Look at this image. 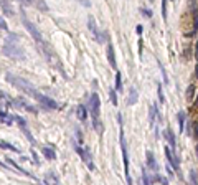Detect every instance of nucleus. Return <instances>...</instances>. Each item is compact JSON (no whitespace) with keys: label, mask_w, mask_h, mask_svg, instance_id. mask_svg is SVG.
Returning a JSON list of instances; mask_svg holds the SVG:
<instances>
[{"label":"nucleus","mask_w":198,"mask_h":185,"mask_svg":"<svg viewBox=\"0 0 198 185\" xmlns=\"http://www.w3.org/2000/svg\"><path fill=\"white\" fill-rule=\"evenodd\" d=\"M7 79H8V83H12V84L15 86V88H18L22 92H27L28 96L35 98V99H37L40 104H43L45 108H48V109H58V108H60V106H58V102H56L55 99H51V98L42 94V92H40L38 89H35L27 79L18 78V76H15V74H12V73H7Z\"/></svg>","instance_id":"f257e3e1"},{"label":"nucleus","mask_w":198,"mask_h":185,"mask_svg":"<svg viewBox=\"0 0 198 185\" xmlns=\"http://www.w3.org/2000/svg\"><path fill=\"white\" fill-rule=\"evenodd\" d=\"M3 53L10 58H13V60H25V53H23V50L20 48L17 35H10L7 38V42L3 45Z\"/></svg>","instance_id":"f03ea898"},{"label":"nucleus","mask_w":198,"mask_h":185,"mask_svg":"<svg viewBox=\"0 0 198 185\" xmlns=\"http://www.w3.org/2000/svg\"><path fill=\"white\" fill-rule=\"evenodd\" d=\"M119 119V127H121V147H122V159H124V173H126V180L127 183H132V178L129 175V152H127V144L124 137V129H122V116L117 114Z\"/></svg>","instance_id":"7ed1b4c3"},{"label":"nucleus","mask_w":198,"mask_h":185,"mask_svg":"<svg viewBox=\"0 0 198 185\" xmlns=\"http://www.w3.org/2000/svg\"><path fill=\"white\" fill-rule=\"evenodd\" d=\"M74 149H76V152L81 155V159H83V162L86 165H88L89 170H94V162H92V155H91V150L88 147H83V144H76L74 142Z\"/></svg>","instance_id":"20e7f679"},{"label":"nucleus","mask_w":198,"mask_h":185,"mask_svg":"<svg viewBox=\"0 0 198 185\" xmlns=\"http://www.w3.org/2000/svg\"><path fill=\"white\" fill-rule=\"evenodd\" d=\"M23 25H25V28H27L28 32H30V35L33 37V40H35V42H37L38 45H40V43H43V37H42V33L38 32V28L35 27V25H33V23H32L30 20L23 18Z\"/></svg>","instance_id":"39448f33"},{"label":"nucleus","mask_w":198,"mask_h":185,"mask_svg":"<svg viewBox=\"0 0 198 185\" xmlns=\"http://www.w3.org/2000/svg\"><path fill=\"white\" fill-rule=\"evenodd\" d=\"M99 106H101V101H99L97 92H92L91 99H89V111L92 114V119H97L99 118Z\"/></svg>","instance_id":"423d86ee"},{"label":"nucleus","mask_w":198,"mask_h":185,"mask_svg":"<svg viewBox=\"0 0 198 185\" xmlns=\"http://www.w3.org/2000/svg\"><path fill=\"white\" fill-rule=\"evenodd\" d=\"M164 152H165L167 160L170 162V165H172L175 170H178V169H180V162H178V159H177V155L173 154V150H172L170 147H165V149H164Z\"/></svg>","instance_id":"0eeeda50"},{"label":"nucleus","mask_w":198,"mask_h":185,"mask_svg":"<svg viewBox=\"0 0 198 185\" xmlns=\"http://www.w3.org/2000/svg\"><path fill=\"white\" fill-rule=\"evenodd\" d=\"M7 162H8V164H10L12 167H13V169H15V170H18L20 173H23V175H27L28 178H32V180H35V182H37V177H35V175H32V173H30V172H27L25 169H22V167H20L18 164H17V162H15L13 159H8V157H7Z\"/></svg>","instance_id":"6e6552de"},{"label":"nucleus","mask_w":198,"mask_h":185,"mask_svg":"<svg viewBox=\"0 0 198 185\" xmlns=\"http://www.w3.org/2000/svg\"><path fill=\"white\" fill-rule=\"evenodd\" d=\"M157 119H159V111H157V106L152 102V104H150V108H149V121H150V126H154Z\"/></svg>","instance_id":"1a4fd4ad"},{"label":"nucleus","mask_w":198,"mask_h":185,"mask_svg":"<svg viewBox=\"0 0 198 185\" xmlns=\"http://www.w3.org/2000/svg\"><path fill=\"white\" fill-rule=\"evenodd\" d=\"M107 60H109V65L112 66L114 69H117V63H116V56H114V46L112 45H107Z\"/></svg>","instance_id":"9d476101"},{"label":"nucleus","mask_w":198,"mask_h":185,"mask_svg":"<svg viewBox=\"0 0 198 185\" xmlns=\"http://www.w3.org/2000/svg\"><path fill=\"white\" fill-rule=\"evenodd\" d=\"M147 165H149V169H152L154 172L159 170V167H157V162H155V157H154V154L150 152V150H147Z\"/></svg>","instance_id":"9b49d317"},{"label":"nucleus","mask_w":198,"mask_h":185,"mask_svg":"<svg viewBox=\"0 0 198 185\" xmlns=\"http://www.w3.org/2000/svg\"><path fill=\"white\" fill-rule=\"evenodd\" d=\"M137 99H139L137 89H136V88H131V89H129V98H127V104H129V106H132V104L137 102Z\"/></svg>","instance_id":"f8f14e48"},{"label":"nucleus","mask_w":198,"mask_h":185,"mask_svg":"<svg viewBox=\"0 0 198 185\" xmlns=\"http://www.w3.org/2000/svg\"><path fill=\"white\" fill-rule=\"evenodd\" d=\"M88 28H89V32L92 33V35H96L99 30H97V25H96V20H94V17L92 15H89L88 17Z\"/></svg>","instance_id":"ddd939ff"},{"label":"nucleus","mask_w":198,"mask_h":185,"mask_svg":"<svg viewBox=\"0 0 198 185\" xmlns=\"http://www.w3.org/2000/svg\"><path fill=\"white\" fill-rule=\"evenodd\" d=\"M164 136L167 137V141H168V144H170V146L175 149V136H173V132H172V129L170 127H167L165 129V132H164Z\"/></svg>","instance_id":"4468645a"},{"label":"nucleus","mask_w":198,"mask_h":185,"mask_svg":"<svg viewBox=\"0 0 198 185\" xmlns=\"http://www.w3.org/2000/svg\"><path fill=\"white\" fill-rule=\"evenodd\" d=\"M76 116L79 121H86V118H88V109H86L84 106H78L76 109Z\"/></svg>","instance_id":"2eb2a0df"},{"label":"nucleus","mask_w":198,"mask_h":185,"mask_svg":"<svg viewBox=\"0 0 198 185\" xmlns=\"http://www.w3.org/2000/svg\"><path fill=\"white\" fill-rule=\"evenodd\" d=\"M43 155L48 160H55L56 159V154H55V150L53 149H50V147H43Z\"/></svg>","instance_id":"dca6fc26"},{"label":"nucleus","mask_w":198,"mask_h":185,"mask_svg":"<svg viewBox=\"0 0 198 185\" xmlns=\"http://www.w3.org/2000/svg\"><path fill=\"white\" fill-rule=\"evenodd\" d=\"M2 7H3L5 12H7V15H13V8H12V5H10L8 0H3V2H2Z\"/></svg>","instance_id":"f3484780"},{"label":"nucleus","mask_w":198,"mask_h":185,"mask_svg":"<svg viewBox=\"0 0 198 185\" xmlns=\"http://www.w3.org/2000/svg\"><path fill=\"white\" fill-rule=\"evenodd\" d=\"M177 119H178V127H180V132H183V122H185V112H178V114H177Z\"/></svg>","instance_id":"a211bd4d"},{"label":"nucleus","mask_w":198,"mask_h":185,"mask_svg":"<svg viewBox=\"0 0 198 185\" xmlns=\"http://www.w3.org/2000/svg\"><path fill=\"white\" fill-rule=\"evenodd\" d=\"M0 147H2V149H8V150H13V152H18V149H17L15 146H12V144L5 142V141H0Z\"/></svg>","instance_id":"6ab92c4d"},{"label":"nucleus","mask_w":198,"mask_h":185,"mask_svg":"<svg viewBox=\"0 0 198 185\" xmlns=\"http://www.w3.org/2000/svg\"><path fill=\"white\" fill-rule=\"evenodd\" d=\"M116 89H117V91H122V76H121L119 71L116 73Z\"/></svg>","instance_id":"aec40b11"},{"label":"nucleus","mask_w":198,"mask_h":185,"mask_svg":"<svg viewBox=\"0 0 198 185\" xmlns=\"http://www.w3.org/2000/svg\"><path fill=\"white\" fill-rule=\"evenodd\" d=\"M109 98H111V101H112V106H117V92H116V89L111 88V91H109Z\"/></svg>","instance_id":"412c9836"},{"label":"nucleus","mask_w":198,"mask_h":185,"mask_svg":"<svg viewBox=\"0 0 198 185\" xmlns=\"http://www.w3.org/2000/svg\"><path fill=\"white\" fill-rule=\"evenodd\" d=\"M154 182H159V183H165V185H167V178H165V177H160L159 173H157V175H154L152 178H150V183H154Z\"/></svg>","instance_id":"4be33fe9"},{"label":"nucleus","mask_w":198,"mask_h":185,"mask_svg":"<svg viewBox=\"0 0 198 185\" xmlns=\"http://www.w3.org/2000/svg\"><path fill=\"white\" fill-rule=\"evenodd\" d=\"M193 96H195V84H190L188 89H187V99L191 101V99H193Z\"/></svg>","instance_id":"5701e85b"},{"label":"nucleus","mask_w":198,"mask_h":185,"mask_svg":"<svg viewBox=\"0 0 198 185\" xmlns=\"http://www.w3.org/2000/svg\"><path fill=\"white\" fill-rule=\"evenodd\" d=\"M92 126H94V129L99 132V134H102V124H101V121H99V118L92 119Z\"/></svg>","instance_id":"b1692460"},{"label":"nucleus","mask_w":198,"mask_h":185,"mask_svg":"<svg viewBox=\"0 0 198 185\" xmlns=\"http://www.w3.org/2000/svg\"><path fill=\"white\" fill-rule=\"evenodd\" d=\"M50 182H53V183H58V182H60V180H58V177H55V173H53V172L50 173V177H46V178H45V183H50Z\"/></svg>","instance_id":"393cba45"},{"label":"nucleus","mask_w":198,"mask_h":185,"mask_svg":"<svg viewBox=\"0 0 198 185\" xmlns=\"http://www.w3.org/2000/svg\"><path fill=\"white\" fill-rule=\"evenodd\" d=\"M162 18L167 20V0H162Z\"/></svg>","instance_id":"a878e982"},{"label":"nucleus","mask_w":198,"mask_h":185,"mask_svg":"<svg viewBox=\"0 0 198 185\" xmlns=\"http://www.w3.org/2000/svg\"><path fill=\"white\" fill-rule=\"evenodd\" d=\"M142 175H144V183H145V185H150V177H149V172H147V170H144V172H142Z\"/></svg>","instance_id":"bb28decb"},{"label":"nucleus","mask_w":198,"mask_h":185,"mask_svg":"<svg viewBox=\"0 0 198 185\" xmlns=\"http://www.w3.org/2000/svg\"><path fill=\"white\" fill-rule=\"evenodd\" d=\"M190 182L193 183V185H196V182H198V180H196V172H195V170L190 172Z\"/></svg>","instance_id":"cd10ccee"},{"label":"nucleus","mask_w":198,"mask_h":185,"mask_svg":"<svg viewBox=\"0 0 198 185\" xmlns=\"http://www.w3.org/2000/svg\"><path fill=\"white\" fill-rule=\"evenodd\" d=\"M157 91H159V101L165 102V98H164V92H162V86L160 84H159V88H157Z\"/></svg>","instance_id":"c85d7f7f"},{"label":"nucleus","mask_w":198,"mask_h":185,"mask_svg":"<svg viewBox=\"0 0 198 185\" xmlns=\"http://www.w3.org/2000/svg\"><path fill=\"white\" fill-rule=\"evenodd\" d=\"M142 13H144V17H147V18H152V12L150 10H147V8H142Z\"/></svg>","instance_id":"c756f323"},{"label":"nucleus","mask_w":198,"mask_h":185,"mask_svg":"<svg viewBox=\"0 0 198 185\" xmlns=\"http://www.w3.org/2000/svg\"><path fill=\"white\" fill-rule=\"evenodd\" d=\"M0 30H7V23L3 18H0Z\"/></svg>","instance_id":"7c9ffc66"},{"label":"nucleus","mask_w":198,"mask_h":185,"mask_svg":"<svg viewBox=\"0 0 198 185\" xmlns=\"http://www.w3.org/2000/svg\"><path fill=\"white\" fill-rule=\"evenodd\" d=\"M78 2H79L81 5H84V7H89V5H91L89 0H78Z\"/></svg>","instance_id":"2f4dec72"},{"label":"nucleus","mask_w":198,"mask_h":185,"mask_svg":"<svg viewBox=\"0 0 198 185\" xmlns=\"http://www.w3.org/2000/svg\"><path fill=\"white\" fill-rule=\"evenodd\" d=\"M136 32H137V35H141L142 33V25H137L136 27Z\"/></svg>","instance_id":"473e14b6"},{"label":"nucleus","mask_w":198,"mask_h":185,"mask_svg":"<svg viewBox=\"0 0 198 185\" xmlns=\"http://www.w3.org/2000/svg\"><path fill=\"white\" fill-rule=\"evenodd\" d=\"M20 2H23V3H27V5H32L35 0H20Z\"/></svg>","instance_id":"72a5a7b5"},{"label":"nucleus","mask_w":198,"mask_h":185,"mask_svg":"<svg viewBox=\"0 0 198 185\" xmlns=\"http://www.w3.org/2000/svg\"><path fill=\"white\" fill-rule=\"evenodd\" d=\"M0 118H7V114H5L3 111H0Z\"/></svg>","instance_id":"f704fd0d"},{"label":"nucleus","mask_w":198,"mask_h":185,"mask_svg":"<svg viewBox=\"0 0 198 185\" xmlns=\"http://www.w3.org/2000/svg\"><path fill=\"white\" fill-rule=\"evenodd\" d=\"M0 96H3V94H2V91H0Z\"/></svg>","instance_id":"c9c22d12"},{"label":"nucleus","mask_w":198,"mask_h":185,"mask_svg":"<svg viewBox=\"0 0 198 185\" xmlns=\"http://www.w3.org/2000/svg\"><path fill=\"white\" fill-rule=\"evenodd\" d=\"M150 2H154V0H150Z\"/></svg>","instance_id":"e433bc0d"}]
</instances>
